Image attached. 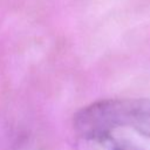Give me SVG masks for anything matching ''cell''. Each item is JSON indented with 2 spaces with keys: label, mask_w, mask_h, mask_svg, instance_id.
I'll use <instances>...</instances> for the list:
<instances>
[{
  "label": "cell",
  "mask_w": 150,
  "mask_h": 150,
  "mask_svg": "<svg viewBox=\"0 0 150 150\" xmlns=\"http://www.w3.org/2000/svg\"><path fill=\"white\" fill-rule=\"evenodd\" d=\"M79 150H143L131 139L111 131L79 139Z\"/></svg>",
  "instance_id": "obj_2"
},
{
  "label": "cell",
  "mask_w": 150,
  "mask_h": 150,
  "mask_svg": "<svg viewBox=\"0 0 150 150\" xmlns=\"http://www.w3.org/2000/svg\"><path fill=\"white\" fill-rule=\"evenodd\" d=\"M120 129L150 138V98H109L82 108L74 117L77 139Z\"/></svg>",
  "instance_id": "obj_1"
}]
</instances>
